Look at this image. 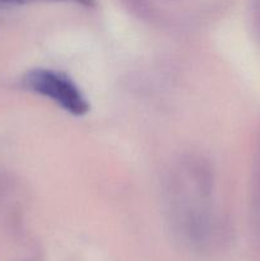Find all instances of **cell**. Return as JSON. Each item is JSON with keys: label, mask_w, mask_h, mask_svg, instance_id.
Wrapping results in <instances>:
<instances>
[{"label": "cell", "mask_w": 260, "mask_h": 261, "mask_svg": "<svg viewBox=\"0 0 260 261\" xmlns=\"http://www.w3.org/2000/svg\"><path fill=\"white\" fill-rule=\"evenodd\" d=\"M25 88L58 105L73 116L89 111V102L78 86L66 74L53 69L37 68L27 71L23 78Z\"/></svg>", "instance_id": "1"}, {"label": "cell", "mask_w": 260, "mask_h": 261, "mask_svg": "<svg viewBox=\"0 0 260 261\" xmlns=\"http://www.w3.org/2000/svg\"><path fill=\"white\" fill-rule=\"evenodd\" d=\"M35 2H74L84 7H93L96 4V0H0V3L4 4H27Z\"/></svg>", "instance_id": "2"}]
</instances>
